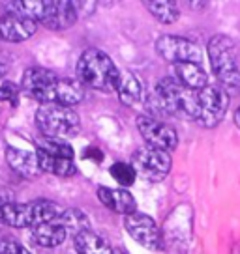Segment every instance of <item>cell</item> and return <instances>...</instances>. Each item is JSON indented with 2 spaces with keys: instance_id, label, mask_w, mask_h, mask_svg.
Here are the masks:
<instances>
[{
  "instance_id": "cell-13",
  "label": "cell",
  "mask_w": 240,
  "mask_h": 254,
  "mask_svg": "<svg viewBox=\"0 0 240 254\" xmlns=\"http://www.w3.org/2000/svg\"><path fill=\"white\" fill-rule=\"evenodd\" d=\"M0 222L11 228H32V206L0 196Z\"/></svg>"
},
{
  "instance_id": "cell-24",
  "label": "cell",
  "mask_w": 240,
  "mask_h": 254,
  "mask_svg": "<svg viewBox=\"0 0 240 254\" xmlns=\"http://www.w3.org/2000/svg\"><path fill=\"white\" fill-rule=\"evenodd\" d=\"M38 150H43L47 153H53V155H62V157L73 159V148L64 140H58V138H45L41 140Z\"/></svg>"
},
{
  "instance_id": "cell-11",
  "label": "cell",
  "mask_w": 240,
  "mask_h": 254,
  "mask_svg": "<svg viewBox=\"0 0 240 254\" xmlns=\"http://www.w3.org/2000/svg\"><path fill=\"white\" fill-rule=\"evenodd\" d=\"M77 21V4L68 0H49V9L43 24L49 30H66Z\"/></svg>"
},
{
  "instance_id": "cell-15",
  "label": "cell",
  "mask_w": 240,
  "mask_h": 254,
  "mask_svg": "<svg viewBox=\"0 0 240 254\" xmlns=\"http://www.w3.org/2000/svg\"><path fill=\"white\" fill-rule=\"evenodd\" d=\"M115 92L119 94L120 103H124L126 107H135L143 99V84H141L139 77L128 69H120Z\"/></svg>"
},
{
  "instance_id": "cell-20",
  "label": "cell",
  "mask_w": 240,
  "mask_h": 254,
  "mask_svg": "<svg viewBox=\"0 0 240 254\" xmlns=\"http://www.w3.org/2000/svg\"><path fill=\"white\" fill-rule=\"evenodd\" d=\"M68 232L58 221L45 222V224H38L32 228L34 241L41 247H58L66 241Z\"/></svg>"
},
{
  "instance_id": "cell-4",
  "label": "cell",
  "mask_w": 240,
  "mask_h": 254,
  "mask_svg": "<svg viewBox=\"0 0 240 254\" xmlns=\"http://www.w3.org/2000/svg\"><path fill=\"white\" fill-rule=\"evenodd\" d=\"M131 167L137 176L146 182H161L171 170V157L167 151L156 150L150 146H141L131 155Z\"/></svg>"
},
{
  "instance_id": "cell-25",
  "label": "cell",
  "mask_w": 240,
  "mask_h": 254,
  "mask_svg": "<svg viewBox=\"0 0 240 254\" xmlns=\"http://www.w3.org/2000/svg\"><path fill=\"white\" fill-rule=\"evenodd\" d=\"M109 172H111V176L120 183V185H122V187H129V185H133L135 176H137L135 170H133V167L128 165V163H115Z\"/></svg>"
},
{
  "instance_id": "cell-3",
  "label": "cell",
  "mask_w": 240,
  "mask_h": 254,
  "mask_svg": "<svg viewBox=\"0 0 240 254\" xmlns=\"http://www.w3.org/2000/svg\"><path fill=\"white\" fill-rule=\"evenodd\" d=\"M36 124L47 138H58V140L75 136L81 129V120L77 112L70 107H62L56 103L41 105L36 112Z\"/></svg>"
},
{
  "instance_id": "cell-2",
  "label": "cell",
  "mask_w": 240,
  "mask_h": 254,
  "mask_svg": "<svg viewBox=\"0 0 240 254\" xmlns=\"http://www.w3.org/2000/svg\"><path fill=\"white\" fill-rule=\"evenodd\" d=\"M120 69L115 65L111 56L100 49H87L77 62V79L98 92H115Z\"/></svg>"
},
{
  "instance_id": "cell-22",
  "label": "cell",
  "mask_w": 240,
  "mask_h": 254,
  "mask_svg": "<svg viewBox=\"0 0 240 254\" xmlns=\"http://www.w3.org/2000/svg\"><path fill=\"white\" fill-rule=\"evenodd\" d=\"M30 206H32V228L38 224L58 221V217L62 215V209L53 200H36L30 202Z\"/></svg>"
},
{
  "instance_id": "cell-18",
  "label": "cell",
  "mask_w": 240,
  "mask_h": 254,
  "mask_svg": "<svg viewBox=\"0 0 240 254\" xmlns=\"http://www.w3.org/2000/svg\"><path fill=\"white\" fill-rule=\"evenodd\" d=\"M175 79L190 90H203L208 86V75L201 64H175Z\"/></svg>"
},
{
  "instance_id": "cell-28",
  "label": "cell",
  "mask_w": 240,
  "mask_h": 254,
  "mask_svg": "<svg viewBox=\"0 0 240 254\" xmlns=\"http://www.w3.org/2000/svg\"><path fill=\"white\" fill-rule=\"evenodd\" d=\"M8 73V64L0 58V79H4V75Z\"/></svg>"
},
{
  "instance_id": "cell-16",
  "label": "cell",
  "mask_w": 240,
  "mask_h": 254,
  "mask_svg": "<svg viewBox=\"0 0 240 254\" xmlns=\"http://www.w3.org/2000/svg\"><path fill=\"white\" fill-rule=\"evenodd\" d=\"M36 159H38V167L40 172H47V174L58 176V178H66V176L75 174V163L73 159L62 157V155H53L43 150L36 151Z\"/></svg>"
},
{
  "instance_id": "cell-9",
  "label": "cell",
  "mask_w": 240,
  "mask_h": 254,
  "mask_svg": "<svg viewBox=\"0 0 240 254\" xmlns=\"http://www.w3.org/2000/svg\"><path fill=\"white\" fill-rule=\"evenodd\" d=\"M38 23L28 19L23 13L17 11H6L0 17V40L9 41V43H21V41L30 40L36 34Z\"/></svg>"
},
{
  "instance_id": "cell-12",
  "label": "cell",
  "mask_w": 240,
  "mask_h": 254,
  "mask_svg": "<svg viewBox=\"0 0 240 254\" xmlns=\"http://www.w3.org/2000/svg\"><path fill=\"white\" fill-rule=\"evenodd\" d=\"M85 99V84L79 79H58L56 80L55 88L49 94L47 103H56L62 107H70L81 103Z\"/></svg>"
},
{
  "instance_id": "cell-14",
  "label": "cell",
  "mask_w": 240,
  "mask_h": 254,
  "mask_svg": "<svg viewBox=\"0 0 240 254\" xmlns=\"http://www.w3.org/2000/svg\"><path fill=\"white\" fill-rule=\"evenodd\" d=\"M98 198L105 207L115 213L129 215L135 211L137 202L133 194L126 189H111V187H98Z\"/></svg>"
},
{
  "instance_id": "cell-19",
  "label": "cell",
  "mask_w": 240,
  "mask_h": 254,
  "mask_svg": "<svg viewBox=\"0 0 240 254\" xmlns=\"http://www.w3.org/2000/svg\"><path fill=\"white\" fill-rule=\"evenodd\" d=\"M73 247L77 254H113V247L109 241L96 232L85 230L73 238Z\"/></svg>"
},
{
  "instance_id": "cell-30",
  "label": "cell",
  "mask_w": 240,
  "mask_h": 254,
  "mask_svg": "<svg viewBox=\"0 0 240 254\" xmlns=\"http://www.w3.org/2000/svg\"><path fill=\"white\" fill-rule=\"evenodd\" d=\"M113 254H129L126 249H113Z\"/></svg>"
},
{
  "instance_id": "cell-21",
  "label": "cell",
  "mask_w": 240,
  "mask_h": 254,
  "mask_svg": "<svg viewBox=\"0 0 240 254\" xmlns=\"http://www.w3.org/2000/svg\"><path fill=\"white\" fill-rule=\"evenodd\" d=\"M144 6L163 24L176 23L180 17V9L176 6V2H171V0H152V2H144Z\"/></svg>"
},
{
  "instance_id": "cell-8",
  "label": "cell",
  "mask_w": 240,
  "mask_h": 254,
  "mask_svg": "<svg viewBox=\"0 0 240 254\" xmlns=\"http://www.w3.org/2000/svg\"><path fill=\"white\" fill-rule=\"evenodd\" d=\"M124 226L128 234L131 236V239H135L139 245H143L148 251H158L161 249V234L158 224L150 215L146 213H133L126 215L124 219Z\"/></svg>"
},
{
  "instance_id": "cell-7",
  "label": "cell",
  "mask_w": 240,
  "mask_h": 254,
  "mask_svg": "<svg viewBox=\"0 0 240 254\" xmlns=\"http://www.w3.org/2000/svg\"><path fill=\"white\" fill-rule=\"evenodd\" d=\"M137 129L144 138L146 146L156 148V150H163L169 153L171 150H175L176 144H178L176 131L163 120L150 118L146 114L137 116Z\"/></svg>"
},
{
  "instance_id": "cell-6",
  "label": "cell",
  "mask_w": 240,
  "mask_h": 254,
  "mask_svg": "<svg viewBox=\"0 0 240 254\" xmlns=\"http://www.w3.org/2000/svg\"><path fill=\"white\" fill-rule=\"evenodd\" d=\"M156 53L173 65L175 64H201V60H203V53H201L199 45H195L188 38L169 36V34L158 38Z\"/></svg>"
},
{
  "instance_id": "cell-5",
  "label": "cell",
  "mask_w": 240,
  "mask_h": 254,
  "mask_svg": "<svg viewBox=\"0 0 240 254\" xmlns=\"http://www.w3.org/2000/svg\"><path fill=\"white\" fill-rule=\"evenodd\" d=\"M199 99V109H197V118L195 122L205 129L216 127L224 120L227 107H229V95L225 94L220 86L208 84L203 90L197 92Z\"/></svg>"
},
{
  "instance_id": "cell-1",
  "label": "cell",
  "mask_w": 240,
  "mask_h": 254,
  "mask_svg": "<svg viewBox=\"0 0 240 254\" xmlns=\"http://www.w3.org/2000/svg\"><path fill=\"white\" fill-rule=\"evenodd\" d=\"M208 58L220 82L218 86L229 97L240 94V67L237 43L224 34L212 36L208 41Z\"/></svg>"
},
{
  "instance_id": "cell-23",
  "label": "cell",
  "mask_w": 240,
  "mask_h": 254,
  "mask_svg": "<svg viewBox=\"0 0 240 254\" xmlns=\"http://www.w3.org/2000/svg\"><path fill=\"white\" fill-rule=\"evenodd\" d=\"M58 222L66 228V232H73V238L85 230H90V222L88 217L81 209L70 207V209H62V215L58 217Z\"/></svg>"
},
{
  "instance_id": "cell-27",
  "label": "cell",
  "mask_w": 240,
  "mask_h": 254,
  "mask_svg": "<svg viewBox=\"0 0 240 254\" xmlns=\"http://www.w3.org/2000/svg\"><path fill=\"white\" fill-rule=\"evenodd\" d=\"M0 254H30L28 249L21 245L15 239H2L0 241Z\"/></svg>"
},
{
  "instance_id": "cell-17",
  "label": "cell",
  "mask_w": 240,
  "mask_h": 254,
  "mask_svg": "<svg viewBox=\"0 0 240 254\" xmlns=\"http://www.w3.org/2000/svg\"><path fill=\"white\" fill-rule=\"evenodd\" d=\"M6 161L11 167V170H15L17 174H21L23 178H36L40 172L36 153H30V151L21 150V148H11L9 146L6 150Z\"/></svg>"
},
{
  "instance_id": "cell-10",
  "label": "cell",
  "mask_w": 240,
  "mask_h": 254,
  "mask_svg": "<svg viewBox=\"0 0 240 254\" xmlns=\"http://www.w3.org/2000/svg\"><path fill=\"white\" fill-rule=\"evenodd\" d=\"M60 79L55 71L43 69V67H30L23 73L21 86L28 95H32L34 99H38L41 105L47 103L49 94L55 88L56 80Z\"/></svg>"
},
{
  "instance_id": "cell-29",
  "label": "cell",
  "mask_w": 240,
  "mask_h": 254,
  "mask_svg": "<svg viewBox=\"0 0 240 254\" xmlns=\"http://www.w3.org/2000/svg\"><path fill=\"white\" fill-rule=\"evenodd\" d=\"M235 124H237V127L240 129V107L237 109V112H235Z\"/></svg>"
},
{
  "instance_id": "cell-26",
  "label": "cell",
  "mask_w": 240,
  "mask_h": 254,
  "mask_svg": "<svg viewBox=\"0 0 240 254\" xmlns=\"http://www.w3.org/2000/svg\"><path fill=\"white\" fill-rule=\"evenodd\" d=\"M17 99H19V86L13 84V82H9V80L2 82L0 84V101H6V103L15 107Z\"/></svg>"
}]
</instances>
